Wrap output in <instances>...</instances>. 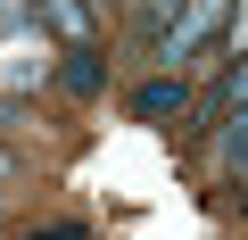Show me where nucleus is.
Returning a JSON list of instances; mask_svg holds the SVG:
<instances>
[{"mask_svg": "<svg viewBox=\"0 0 248 240\" xmlns=\"http://www.w3.org/2000/svg\"><path fill=\"white\" fill-rule=\"evenodd\" d=\"M42 17H50V33H66V50L91 42V9H83V0H42Z\"/></svg>", "mask_w": 248, "mask_h": 240, "instance_id": "20e7f679", "label": "nucleus"}, {"mask_svg": "<svg viewBox=\"0 0 248 240\" xmlns=\"http://www.w3.org/2000/svg\"><path fill=\"white\" fill-rule=\"evenodd\" d=\"M149 9H157V17H174V9H182V0H149Z\"/></svg>", "mask_w": 248, "mask_h": 240, "instance_id": "9d476101", "label": "nucleus"}, {"mask_svg": "<svg viewBox=\"0 0 248 240\" xmlns=\"http://www.w3.org/2000/svg\"><path fill=\"white\" fill-rule=\"evenodd\" d=\"M0 174H9V158H0Z\"/></svg>", "mask_w": 248, "mask_h": 240, "instance_id": "f8f14e48", "label": "nucleus"}, {"mask_svg": "<svg viewBox=\"0 0 248 240\" xmlns=\"http://www.w3.org/2000/svg\"><path fill=\"white\" fill-rule=\"evenodd\" d=\"M9 116H17V108H0V125H9Z\"/></svg>", "mask_w": 248, "mask_h": 240, "instance_id": "9b49d317", "label": "nucleus"}, {"mask_svg": "<svg viewBox=\"0 0 248 240\" xmlns=\"http://www.w3.org/2000/svg\"><path fill=\"white\" fill-rule=\"evenodd\" d=\"M182 99H190V83H182V66H174V75H149V83L133 91V108H141V116H182Z\"/></svg>", "mask_w": 248, "mask_h": 240, "instance_id": "f03ea898", "label": "nucleus"}, {"mask_svg": "<svg viewBox=\"0 0 248 240\" xmlns=\"http://www.w3.org/2000/svg\"><path fill=\"white\" fill-rule=\"evenodd\" d=\"M223 17H232V0H182L174 25H166V42H157V66H190V58H199V42H207Z\"/></svg>", "mask_w": 248, "mask_h": 240, "instance_id": "f257e3e1", "label": "nucleus"}, {"mask_svg": "<svg viewBox=\"0 0 248 240\" xmlns=\"http://www.w3.org/2000/svg\"><path fill=\"white\" fill-rule=\"evenodd\" d=\"M58 83H66L75 99H91V91H99V58H91V42H75V50L58 58Z\"/></svg>", "mask_w": 248, "mask_h": 240, "instance_id": "7ed1b4c3", "label": "nucleus"}, {"mask_svg": "<svg viewBox=\"0 0 248 240\" xmlns=\"http://www.w3.org/2000/svg\"><path fill=\"white\" fill-rule=\"evenodd\" d=\"M223 42H232V50L248 58V0H232V17H223Z\"/></svg>", "mask_w": 248, "mask_h": 240, "instance_id": "6e6552de", "label": "nucleus"}, {"mask_svg": "<svg viewBox=\"0 0 248 240\" xmlns=\"http://www.w3.org/2000/svg\"><path fill=\"white\" fill-rule=\"evenodd\" d=\"M42 75H50V42H42V50H33V42H17L9 58H0V83H42Z\"/></svg>", "mask_w": 248, "mask_h": 240, "instance_id": "39448f33", "label": "nucleus"}, {"mask_svg": "<svg viewBox=\"0 0 248 240\" xmlns=\"http://www.w3.org/2000/svg\"><path fill=\"white\" fill-rule=\"evenodd\" d=\"M223 166L232 174L248 166V108H232V125H223Z\"/></svg>", "mask_w": 248, "mask_h": 240, "instance_id": "423d86ee", "label": "nucleus"}, {"mask_svg": "<svg viewBox=\"0 0 248 240\" xmlns=\"http://www.w3.org/2000/svg\"><path fill=\"white\" fill-rule=\"evenodd\" d=\"M223 91H232V108H248V58L232 66V83H223Z\"/></svg>", "mask_w": 248, "mask_h": 240, "instance_id": "1a4fd4ad", "label": "nucleus"}, {"mask_svg": "<svg viewBox=\"0 0 248 240\" xmlns=\"http://www.w3.org/2000/svg\"><path fill=\"white\" fill-rule=\"evenodd\" d=\"M25 25H33V0H0V42H17Z\"/></svg>", "mask_w": 248, "mask_h": 240, "instance_id": "0eeeda50", "label": "nucleus"}]
</instances>
